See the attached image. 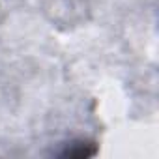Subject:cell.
Returning <instances> with one entry per match:
<instances>
[{
    "label": "cell",
    "instance_id": "6da1fadb",
    "mask_svg": "<svg viewBox=\"0 0 159 159\" xmlns=\"http://www.w3.org/2000/svg\"><path fill=\"white\" fill-rule=\"evenodd\" d=\"M96 153V146L90 144V142H77L75 146L64 150L60 155H69V157H88V155H94Z\"/></svg>",
    "mask_w": 159,
    "mask_h": 159
}]
</instances>
